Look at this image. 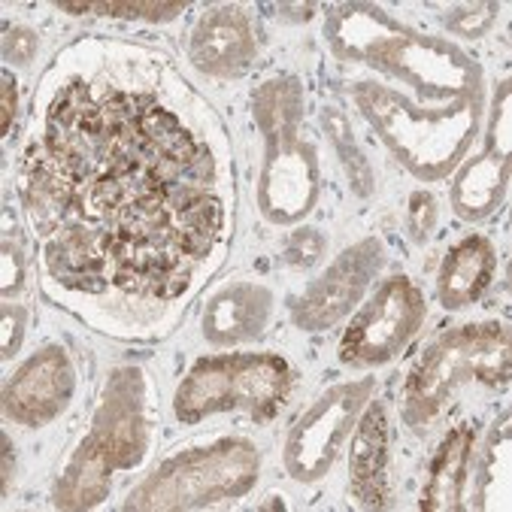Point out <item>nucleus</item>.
<instances>
[{
	"mask_svg": "<svg viewBox=\"0 0 512 512\" xmlns=\"http://www.w3.org/2000/svg\"><path fill=\"white\" fill-rule=\"evenodd\" d=\"M328 37L340 58L388 70L434 97H479V70L464 52L400 28L376 7H340Z\"/></svg>",
	"mask_w": 512,
	"mask_h": 512,
	"instance_id": "obj_1",
	"label": "nucleus"
},
{
	"mask_svg": "<svg viewBox=\"0 0 512 512\" xmlns=\"http://www.w3.org/2000/svg\"><path fill=\"white\" fill-rule=\"evenodd\" d=\"M255 122L267 140L258 207L270 222H294L310 213L319 194V161L303 137V91L294 76L264 82L255 94Z\"/></svg>",
	"mask_w": 512,
	"mask_h": 512,
	"instance_id": "obj_2",
	"label": "nucleus"
},
{
	"mask_svg": "<svg viewBox=\"0 0 512 512\" xmlns=\"http://www.w3.org/2000/svg\"><path fill=\"white\" fill-rule=\"evenodd\" d=\"M358 107L419 179H443L461 161L479 125V97H458L440 110H416L391 88L361 85Z\"/></svg>",
	"mask_w": 512,
	"mask_h": 512,
	"instance_id": "obj_3",
	"label": "nucleus"
},
{
	"mask_svg": "<svg viewBox=\"0 0 512 512\" xmlns=\"http://www.w3.org/2000/svg\"><path fill=\"white\" fill-rule=\"evenodd\" d=\"M485 385L509 382V328L506 325H467L443 334L428 346L416 370L409 373L403 391L406 425H431L452 397V391L467 379Z\"/></svg>",
	"mask_w": 512,
	"mask_h": 512,
	"instance_id": "obj_4",
	"label": "nucleus"
},
{
	"mask_svg": "<svg viewBox=\"0 0 512 512\" xmlns=\"http://www.w3.org/2000/svg\"><path fill=\"white\" fill-rule=\"evenodd\" d=\"M291 394V370L279 355H225L200 361L176 391V419L194 425L225 409L273 419Z\"/></svg>",
	"mask_w": 512,
	"mask_h": 512,
	"instance_id": "obj_5",
	"label": "nucleus"
},
{
	"mask_svg": "<svg viewBox=\"0 0 512 512\" xmlns=\"http://www.w3.org/2000/svg\"><path fill=\"white\" fill-rule=\"evenodd\" d=\"M261 458L246 440H222L161 464L128 500V509H194L246 494Z\"/></svg>",
	"mask_w": 512,
	"mask_h": 512,
	"instance_id": "obj_6",
	"label": "nucleus"
},
{
	"mask_svg": "<svg viewBox=\"0 0 512 512\" xmlns=\"http://www.w3.org/2000/svg\"><path fill=\"white\" fill-rule=\"evenodd\" d=\"M428 316L422 291L406 276H391L373 294V300L355 316L340 343L343 364L376 367L400 355V349L413 340Z\"/></svg>",
	"mask_w": 512,
	"mask_h": 512,
	"instance_id": "obj_7",
	"label": "nucleus"
},
{
	"mask_svg": "<svg viewBox=\"0 0 512 512\" xmlns=\"http://www.w3.org/2000/svg\"><path fill=\"white\" fill-rule=\"evenodd\" d=\"M370 391H373L370 379L343 382L325 391L310 413H303V419L294 425L285 443V470L297 482H316L331 470L340 443L346 440Z\"/></svg>",
	"mask_w": 512,
	"mask_h": 512,
	"instance_id": "obj_8",
	"label": "nucleus"
},
{
	"mask_svg": "<svg viewBox=\"0 0 512 512\" xmlns=\"http://www.w3.org/2000/svg\"><path fill=\"white\" fill-rule=\"evenodd\" d=\"M382 267V246L379 240H364L346 249L322 279L300 297L294 306V322L303 331H328L334 328L367 291L370 279Z\"/></svg>",
	"mask_w": 512,
	"mask_h": 512,
	"instance_id": "obj_9",
	"label": "nucleus"
},
{
	"mask_svg": "<svg viewBox=\"0 0 512 512\" xmlns=\"http://www.w3.org/2000/svg\"><path fill=\"white\" fill-rule=\"evenodd\" d=\"M76 376L70 358L61 346H46L31 361H25L4 391L7 416L19 425L40 428L52 422L73 397Z\"/></svg>",
	"mask_w": 512,
	"mask_h": 512,
	"instance_id": "obj_10",
	"label": "nucleus"
},
{
	"mask_svg": "<svg viewBox=\"0 0 512 512\" xmlns=\"http://www.w3.org/2000/svg\"><path fill=\"white\" fill-rule=\"evenodd\" d=\"M97 440L113 461L116 470L134 467L146 452V419H143V382L137 370H119L104 394L94 431L88 434Z\"/></svg>",
	"mask_w": 512,
	"mask_h": 512,
	"instance_id": "obj_11",
	"label": "nucleus"
},
{
	"mask_svg": "<svg viewBox=\"0 0 512 512\" xmlns=\"http://www.w3.org/2000/svg\"><path fill=\"white\" fill-rule=\"evenodd\" d=\"M258 40L249 16L240 7H219L203 13L191 31L188 58L197 70L210 76H243L255 61Z\"/></svg>",
	"mask_w": 512,
	"mask_h": 512,
	"instance_id": "obj_12",
	"label": "nucleus"
},
{
	"mask_svg": "<svg viewBox=\"0 0 512 512\" xmlns=\"http://www.w3.org/2000/svg\"><path fill=\"white\" fill-rule=\"evenodd\" d=\"M46 267L49 273L79 291H104L110 279V255L107 234L91 225H67L55 231L46 243Z\"/></svg>",
	"mask_w": 512,
	"mask_h": 512,
	"instance_id": "obj_13",
	"label": "nucleus"
},
{
	"mask_svg": "<svg viewBox=\"0 0 512 512\" xmlns=\"http://www.w3.org/2000/svg\"><path fill=\"white\" fill-rule=\"evenodd\" d=\"M19 182H22V200L34 219V228L43 237H52L55 231L73 222V185L46 146L31 149L19 173Z\"/></svg>",
	"mask_w": 512,
	"mask_h": 512,
	"instance_id": "obj_14",
	"label": "nucleus"
},
{
	"mask_svg": "<svg viewBox=\"0 0 512 512\" xmlns=\"http://www.w3.org/2000/svg\"><path fill=\"white\" fill-rule=\"evenodd\" d=\"M388 413L382 403H370V409L361 416V425L352 440L349 455V476H352V494L358 506L364 509H385L388 494Z\"/></svg>",
	"mask_w": 512,
	"mask_h": 512,
	"instance_id": "obj_15",
	"label": "nucleus"
},
{
	"mask_svg": "<svg viewBox=\"0 0 512 512\" xmlns=\"http://www.w3.org/2000/svg\"><path fill=\"white\" fill-rule=\"evenodd\" d=\"M270 303L273 297L264 285H234L213 297L207 316H203V334L219 346L255 340L264 334Z\"/></svg>",
	"mask_w": 512,
	"mask_h": 512,
	"instance_id": "obj_16",
	"label": "nucleus"
},
{
	"mask_svg": "<svg viewBox=\"0 0 512 512\" xmlns=\"http://www.w3.org/2000/svg\"><path fill=\"white\" fill-rule=\"evenodd\" d=\"M494 273V249L485 237H467L461 240L443 261L437 291L449 310H461L482 297Z\"/></svg>",
	"mask_w": 512,
	"mask_h": 512,
	"instance_id": "obj_17",
	"label": "nucleus"
},
{
	"mask_svg": "<svg viewBox=\"0 0 512 512\" xmlns=\"http://www.w3.org/2000/svg\"><path fill=\"white\" fill-rule=\"evenodd\" d=\"M473 446H476V431L470 425L455 428L443 446L437 449V458L428 473V485L422 494V509L431 512H455L461 509V494L467 482V470L473 461Z\"/></svg>",
	"mask_w": 512,
	"mask_h": 512,
	"instance_id": "obj_18",
	"label": "nucleus"
},
{
	"mask_svg": "<svg viewBox=\"0 0 512 512\" xmlns=\"http://www.w3.org/2000/svg\"><path fill=\"white\" fill-rule=\"evenodd\" d=\"M113 461L110 455L97 446V440L85 437L76 455L70 458L58 488H55V503L61 509H88L97 506L110 491V476H113Z\"/></svg>",
	"mask_w": 512,
	"mask_h": 512,
	"instance_id": "obj_19",
	"label": "nucleus"
},
{
	"mask_svg": "<svg viewBox=\"0 0 512 512\" xmlns=\"http://www.w3.org/2000/svg\"><path fill=\"white\" fill-rule=\"evenodd\" d=\"M509 179V158L485 149L473 158L452 185V203L461 219H482L488 216L506 194Z\"/></svg>",
	"mask_w": 512,
	"mask_h": 512,
	"instance_id": "obj_20",
	"label": "nucleus"
},
{
	"mask_svg": "<svg viewBox=\"0 0 512 512\" xmlns=\"http://www.w3.org/2000/svg\"><path fill=\"white\" fill-rule=\"evenodd\" d=\"M479 509H509V416L494 425L479 473Z\"/></svg>",
	"mask_w": 512,
	"mask_h": 512,
	"instance_id": "obj_21",
	"label": "nucleus"
},
{
	"mask_svg": "<svg viewBox=\"0 0 512 512\" xmlns=\"http://www.w3.org/2000/svg\"><path fill=\"white\" fill-rule=\"evenodd\" d=\"M325 128H328L331 140L337 143V152H340V158H343V167H346V173H349L352 188H355L361 197H367V194L373 191V170H370L364 152L358 149L355 137H352L349 119H346L337 107H328V110H325Z\"/></svg>",
	"mask_w": 512,
	"mask_h": 512,
	"instance_id": "obj_22",
	"label": "nucleus"
},
{
	"mask_svg": "<svg viewBox=\"0 0 512 512\" xmlns=\"http://www.w3.org/2000/svg\"><path fill=\"white\" fill-rule=\"evenodd\" d=\"M494 19H497V4H467V7L452 10L446 25L452 34L473 40V37H482L494 25Z\"/></svg>",
	"mask_w": 512,
	"mask_h": 512,
	"instance_id": "obj_23",
	"label": "nucleus"
},
{
	"mask_svg": "<svg viewBox=\"0 0 512 512\" xmlns=\"http://www.w3.org/2000/svg\"><path fill=\"white\" fill-rule=\"evenodd\" d=\"M182 10L185 4H88V13H104L119 19H149V22L176 19Z\"/></svg>",
	"mask_w": 512,
	"mask_h": 512,
	"instance_id": "obj_24",
	"label": "nucleus"
},
{
	"mask_svg": "<svg viewBox=\"0 0 512 512\" xmlns=\"http://www.w3.org/2000/svg\"><path fill=\"white\" fill-rule=\"evenodd\" d=\"M325 252V240L313 228H300L288 237L285 243V261L291 267H313Z\"/></svg>",
	"mask_w": 512,
	"mask_h": 512,
	"instance_id": "obj_25",
	"label": "nucleus"
},
{
	"mask_svg": "<svg viewBox=\"0 0 512 512\" xmlns=\"http://www.w3.org/2000/svg\"><path fill=\"white\" fill-rule=\"evenodd\" d=\"M437 225V200L428 191H416L409 197V213H406V228L413 240H425Z\"/></svg>",
	"mask_w": 512,
	"mask_h": 512,
	"instance_id": "obj_26",
	"label": "nucleus"
},
{
	"mask_svg": "<svg viewBox=\"0 0 512 512\" xmlns=\"http://www.w3.org/2000/svg\"><path fill=\"white\" fill-rule=\"evenodd\" d=\"M488 149L509 158V85H503L500 94H497V110H494V119H491Z\"/></svg>",
	"mask_w": 512,
	"mask_h": 512,
	"instance_id": "obj_27",
	"label": "nucleus"
},
{
	"mask_svg": "<svg viewBox=\"0 0 512 512\" xmlns=\"http://www.w3.org/2000/svg\"><path fill=\"white\" fill-rule=\"evenodd\" d=\"M22 334H25V310L22 306H4V343H0L4 358H13V352L22 346Z\"/></svg>",
	"mask_w": 512,
	"mask_h": 512,
	"instance_id": "obj_28",
	"label": "nucleus"
},
{
	"mask_svg": "<svg viewBox=\"0 0 512 512\" xmlns=\"http://www.w3.org/2000/svg\"><path fill=\"white\" fill-rule=\"evenodd\" d=\"M4 55H7V61L28 64L37 55V37H34V31H28V28L10 31L7 40H4Z\"/></svg>",
	"mask_w": 512,
	"mask_h": 512,
	"instance_id": "obj_29",
	"label": "nucleus"
},
{
	"mask_svg": "<svg viewBox=\"0 0 512 512\" xmlns=\"http://www.w3.org/2000/svg\"><path fill=\"white\" fill-rule=\"evenodd\" d=\"M22 285V255L13 246V240H4V294H13V288Z\"/></svg>",
	"mask_w": 512,
	"mask_h": 512,
	"instance_id": "obj_30",
	"label": "nucleus"
},
{
	"mask_svg": "<svg viewBox=\"0 0 512 512\" xmlns=\"http://www.w3.org/2000/svg\"><path fill=\"white\" fill-rule=\"evenodd\" d=\"M0 119H4V137L13 131V119H16V85H13V73H4V104H0Z\"/></svg>",
	"mask_w": 512,
	"mask_h": 512,
	"instance_id": "obj_31",
	"label": "nucleus"
},
{
	"mask_svg": "<svg viewBox=\"0 0 512 512\" xmlns=\"http://www.w3.org/2000/svg\"><path fill=\"white\" fill-rule=\"evenodd\" d=\"M10 479H13V446L4 437V494L10 491Z\"/></svg>",
	"mask_w": 512,
	"mask_h": 512,
	"instance_id": "obj_32",
	"label": "nucleus"
}]
</instances>
